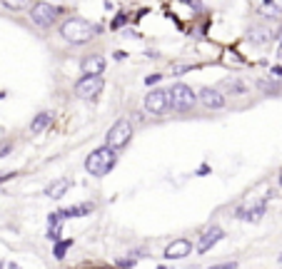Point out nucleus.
Here are the masks:
<instances>
[{"label":"nucleus","mask_w":282,"mask_h":269,"mask_svg":"<svg viewBox=\"0 0 282 269\" xmlns=\"http://www.w3.org/2000/svg\"><path fill=\"white\" fill-rule=\"evenodd\" d=\"M98 25L82 20V18H68L63 25H60V38L70 45H87L90 40H95L98 35Z\"/></svg>","instance_id":"nucleus-1"},{"label":"nucleus","mask_w":282,"mask_h":269,"mask_svg":"<svg viewBox=\"0 0 282 269\" xmlns=\"http://www.w3.org/2000/svg\"><path fill=\"white\" fill-rule=\"evenodd\" d=\"M115 165H118V152L110 150L108 145L92 150V152L87 155V160H85V170H87L92 177H105V175H110Z\"/></svg>","instance_id":"nucleus-2"},{"label":"nucleus","mask_w":282,"mask_h":269,"mask_svg":"<svg viewBox=\"0 0 282 269\" xmlns=\"http://www.w3.org/2000/svg\"><path fill=\"white\" fill-rule=\"evenodd\" d=\"M167 95H170V110H175V112H190L198 102V92L185 82H175L167 90Z\"/></svg>","instance_id":"nucleus-3"},{"label":"nucleus","mask_w":282,"mask_h":269,"mask_svg":"<svg viewBox=\"0 0 282 269\" xmlns=\"http://www.w3.org/2000/svg\"><path fill=\"white\" fill-rule=\"evenodd\" d=\"M60 8H55V5H50V3H35L33 8H30V23L35 25V28H40V30H50L58 20H60Z\"/></svg>","instance_id":"nucleus-4"},{"label":"nucleus","mask_w":282,"mask_h":269,"mask_svg":"<svg viewBox=\"0 0 282 269\" xmlns=\"http://www.w3.org/2000/svg\"><path fill=\"white\" fill-rule=\"evenodd\" d=\"M130 140H133V125H130V120H118L108 130V134H105V145L110 150H115V152H120L123 147H128Z\"/></svg>","instance_id":"nucleus-5"},{"label":"nucleus","mask_w":282,"mask_h":269,"mask_svg":"<svg viewBox=\"0 0 282 269\" xmlns=\"http://www.w3.org/2000/svg\"><path fill=\"white\" fill-rule=\"evenodd\" d=\"M103 87H105L103 75H82V77L75 82V95H77L80 100H92V97H98V95L103 92Z\"/></svg>","instance_id":"nucleus-6"},{"label":"nucleus","mask_w":282,"mask_h":269,"mask_svg":"<svg viewBox=\"0 0 282 269\" xmlns=\"http://www.w3.org/2000/svg\"><path fill=\"white\" fill-rule=\"evenodd\" d=\"M145 110L150 115H165L170 110V95L162 87H155L145 95Z\"/></svg>","instance_id":"nucleus-7"},{"label":"nucleus","mask_w":282,"mask_h":269,"mask_svg":"<svg viewBox=\"0 0 282 269\" xmlns=\"http://www.w3.org/2000/svg\"><path fill=\"white\" fill-rule=\"evenodd\" d=\"M198 100L203 102V107H208V110H222L225 107V95H222V90H217V87H203L200 92H198Z\"/></svg>","instance_id":"nucleus-8"},{"label":"nucleus","mask_w":282,"mask_h":269,"mask_svg":"<svg viewBox=\"0 0 282 269\" xmlns=\"http://www.w3.org/2000/svg\"><path fill=\"white\" fill-rule=\"evenodd\" d=\"M235 217L237 219H245V222H260L265 217V202H255V204H240L235 209Z\"/></svg>","instance_id":"nucleus-9"},{"label":"nucleus","mask_w":282,"mask_h":269,"mask_svg":"<svg viewBox=\"0 0 282 269\" xmlns=\"http://www.w3.org/2000/svg\"><path fill=\"white\" fill-rule=\"evenodd\" d=\"M222 237H225V229H222V227H210V229L200 237V242H198V252H200V254H208Z\"/></svg>","instance_id":"nucleus-10"},{"label":"nucleus","mask_w":282,"mask_h":269,"mask_svg":"<svg viewBox=\"0 0 282 269\" xmlns=\"http://www.w3.org/2000/svg\"><path fill=\"white\" fill-rule=\"evenodd\" d=\"M190 252H193L190 239H175V242H170V244L165 247V259H182V257H187Z\"/></svg>","instance_id":"nucleus-11"},{"label":"nucleus","mask_w":282,"mask_h":269,"mask_svg":"<svg viewBox=\"0 0 282 269\" xmlns=\"http://www.w3.org/2000/svg\"><path fill=\"white\" fill-rule=\"evenodd\" d=\"M105 58L103 55H98V53H92V55H87V58H82V63H80V67H82V75H103L105 72Z\"/></svg>","instance_id":"nucleus-12"},{"label":"nucleus","mask_w":282,"mask_h":269,"mask_svg":"<svg viewBox=\"0 0 282 269\" xmlns=\"http://www.w3.org/2000/svg\"><path fill=\"white\" fill-rule=\"evenodd\" d=\"M68 190H70V180L60 177V180H53V182L45 187V195H48L50 200H60V197H65Z\"/></svg>","instance_id":"nucleus-13"},{"label":"nucleus","mask_w":282,"mask_h":269,"mask_svg":"<svg viewBox=\"0 0 282 269\" xmlns=\"http://www.w3.org/2000/svg\"><path fill=\"white\" fill-rule=\"evenodd\" d=\"M53 125V112H38L30 122V132L33 134H43L48 127Z\"/></svg>","instance_id":"nucleus-14"},{"label":"nucleus","mask_w":282,"mask_h":269,"mask_svg":"<svg viewBox=\"0 0 282 269\" xmlns=\"http://www.w3.org/2000/svg\"><path fill=\"white\" fill-rule=\"evenodd\" d=\"M63 217H60V212H53L50 217H48V237L53 239V242H58L60 237H63Z\"/></svg>","instance_id":"nucleus-15"},{"label":"nucleus","mask_w":282,"mask_h":269,"mask_svg":"<svg viewBox=\"0 0 282 269\" xmlns=\"http://www.w3.org/2000/svg\"><path fill=\"white\" fill-rule=\"evenodd\" d=\"M95 209V204L92 202H85V204H72L68 209H60V217L63 219H70V217H85V214H90Z\"/></svg>","instance_id":"nucleus-16"},{"label":"nucleus","mask_w":282,"mask_h":269,"mask_svg":"<svg viewBox=\"0 0 282 269\" xmlns=\"http://www.w3.org/2000/svg\"><path fill=\"white\" fill-rule=\"evenodd\" d=\"M0 3H3V8H5V10H13V13H18V10L28 8V3H30V0H0Z\"/></svg>","instance_id":"nucleus-17"},{"label":"nucleus","mask_w":282,"mask_h":269,"mask_svg":"<svg viewBox=\"0 0 282 269\" xmlns=\"http://www.w3.org/2000/svg\"><path fill=\"white\" fill-rule=\"evenodd\" d=\"M70 239H68V242H60V239H58V242H55V249H53V254H55V259H63V257H65V254H68V249H70Z\"/></svg>","instance_id":"nucleus-18"},{"label":"nucleus","mask_w":282,"mask_h":269,"mask_svg":"<svg viewBox=\"0 0 282 269\" xmlns=\"http://www.w3.org/2000/svg\"><path fill=\"white\" fill-rule=\"evenodd\" d=\"M138 264V254H133V257H120L118 259V267L120 269H133Z\"/></svg>","instance_id":"nucleus-19"},{"label":"nucleus","mask_w":282,"mask_h":269,"mask_svg":"<svg viewBox=\"0 0 282 269\" xmlns=\"http://www.w3.org/2000/svg\"><path fill=\"white\" fill-rule=\"evenodd\" d=\"M125 23H128V13H118V18L113 20V30H120Z\"/></svg>","instance_id":"nucleus-20"},{"label":"nucleus","mask_w":282,"mask_h":269,"mask_svg":"<svg viewBox=\"0 0 282 269\" xmlns=\"http://www.w3.org/2000/svg\"><path fill=\"white\" fill-rule=\"evenodd\" d=\"M160 80H162V75H160V72H152V75L145 80V85H155V82H160Z\"/></svg>","instance_id":"nucleus-21"},{"label":"nucleus","mask_w":282,"mask_h":269,"mask_svg":"<svg viewBox=\"0 0 282 269\" xmlns=\"http://www.w3.org/2000/svg\"><path fill=\"white\" fill-rule=\"evenodd\" d=\"M270 75L280 80V77H282V67H280V65H275V67H272V70H270Z\"/></svg>","instance_id":"nucleus-22"},{"label":"nucleus","mask_w":282,"mask_h":269,"mask_svg":"<svg viewBox=\"0 0 282 269\" xmlns=\"http://www.w3.org/2000/svg\"><path fill=\"white\" fill-rule=\"evenodd\" d=\"M210 269H237V262H227V264H220V267H210Z\"/></svg>","instance_id":"nucleus-23"},{"label":"nucleus","mask_w":282,"mask_h":269,"mask_svg":"<svg viewBox=\"0 0 282 269\" xmlns=\"http://www.w3.org/2000/svg\"><path fill=\"white\" fill-rule=\"evenodd\" d=\"M10 150H13V145H10V142H8V145H3V147H0V157H5Z\"/></svg>","instance_id":"nucleus-24"},{"label":"nucleus","mask_w":282,"mask_h":269,"mask_svg":"<svg viewBox=\"0 0 282 269\" xmlns=\"http://www.w3.org/2000/svg\"><path fill=\"white\" fill-rule=\"evenodd\" d=\"M182 3H187L190 8H195V10H200L203 5H200V0H182Z\"/></svg>","instance_id":"nucleus-25"},{"label":"nucleus","mask_w":282,"mask_h":269,"mask_svg":"<svg viewBox=\"0 0 282 269\" xmlns=\"http://www.w3.org/2000/svg\"><path fill=\"white\" fill-rule=\"evenodd\" d=\"M8 269H20L18 264H13V262H8Z\"/></svg>","instance_id":"nucleus-26"},{"label":"nucleus","mask_w":282,"mask_h":269,"mask_svg":"<svg viewBox=\"0 0 282 269\" xmlns=\"http://www.w3.org/2000/svg\"><path fill=\"white\" fill-rule=\"evenodd\" d=\"M277 58L282 60V43H280V48H277Z\"/></svg>","instance_id":"nucleus-27"},{"label":"nucleus","mask_w":282,"mask_h":269,"mask_svg":"<svg viewBox=\"0 0 282 269\" xmlns=\"http://www.w3.org/2000/svg\"><path fill=\"white\" fill-rule=\"evenodd\" d=\"M0 269H8V262H3V259H0Z\"/></svg>","instance_id":"nucleus-28"},{"label":"nucleus","mask_w":282,"mask_h":269,"mask_svg":"<svg viewBox=\"0 0 282 269\" xmlns=\"http://www.w3.org/2000/svg\"><path fill=\"white\" fill-rule=\"evenodd\" d=\"M277 180H280V185H282V170H280V177H277Z\"/></svg>","instance_id":"nucleus-29"},{"label":"nucleus","mask_w":282,"mask_h":269,"mask_svg":"<svg viewBox=\"0 0 282 269\" xmlns=\"http://www.w3.org/2000/svg\"><path fill=\"white\" fill-rule=\"evenodd\" d=\"M280 262H282V254H280Z\"/></svg>","instance_id":"nucleus-30"}]
</instances>
